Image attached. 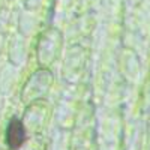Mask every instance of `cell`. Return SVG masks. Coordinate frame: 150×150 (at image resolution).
<instances>
[{"instance_id": "cell-2", "label": "cell", "mask_w": 150, "mask_h": 150, "mask_svg": "<svg viewBox=\"0 0 150 150\" xmlns=\"http://www.w3.org/2000/svg\"><path fill=\"white\" fill-rule=\"evenodd\" d=\"M26 141V128L20 119H12L6 129V143L9 149L18 150Z\"/></svg>"}, {"instance_id": "cell-1", "label": "cell", "mask_w": 150, "mask_h": 150, "mask_svg": "<svg viewBox=\"0 0 150 150\" xmlns=\"http://www.w3.org/2000/svg\"><path fill=\"white\" fill-rule=\"evenodd\" d=\"M51 84H53V75L50 74L47 69H41L39 72H36L33 77L29 80V83L26 84V87H23V90H33L32 93H29L27 96H24L23 98V101L24 102H27L29 105L33 102V95H35V90H36V96H35V99L38 101L41 96H44L47 92H48V89L51 87Z\"/></svg>"}]
</instances>
